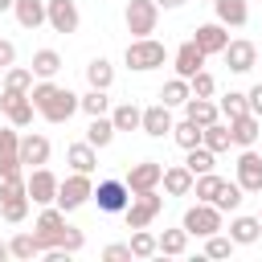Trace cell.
I'll use <instances>...</instances> for the list:
<instances>
[{
    "label": "cell",
    "mask_w": 262,
    "mask_h": 262,
    "mask_svg": "<svg viewBox=\"0 0 262 262\" xmlns=\"http://www.w3.org/2000/svg\"><path fill=\"white\" fill-rule=\"evenodd\" d=\"M213 156H217V151H209L205 143H196V147H188V160H184V164H188L192 176H201V172H213V164H217Z\"/></svg>",
    "instance_id": "d590c367"
},
{
    "label": "cell",
    "mask_w": 262,
    "mask_h": 262,
    "mask_svg": "<svg viewBox=\"0 0 262 262\" xmlns=\"http://www.w3.org/2000/svg\"><path fill=\"white\" fill-rule=\"evenodd\" d=\"M242 192H246V188H242V184H237V180H233V184H229V180H225V184H221V192H217V196H213V205H217V209H221V213H233V209H237V205H242Z\"/></svg>",
    "instance_id": "ab89813d"
},
{
    "label": "cell",
    "mask_w": 262,
    "mask_h": 262,
    "mask_svg": "<svg viewBox=\"0 0 262 262\" xmlns=\"http://www.w3.org/2000/svg\"><path fill=\"white\" fill-rule=\"evenodd\" d=\"M4 258H12V246H4V242H0V262H4Z\"/></svg>",
    "instance_id": "f5cc1de1"
},
{
    "label": "cell",
    "mask_w": 262,
    "mask_h": 262,
    "mask_svg": "<svg viewBox=\"0 0 262 262\" xmlns=\"http://www.w3.org/2000/svg\"><path fill=\"white\" fill-rule=\"evenodd\" d=\"M86 82H90L94 90H111V82H115V70H111V61H106V57H94V61L86 66Z\"/></svg>",
    "instance_id": "f1b7e54d"
},
{
    "label": "cell",
    "mask_w": 262,
    "mask_h": 262,
    "mask_svg": "<svg viewBox=\"0 0 262 262\" xmlns=\"http://www.w3.org/2000/svg\"><path fill=\"white\" fill-rule=\"evenodd\" d=\"M258 221H262V213H258Z\"/></svg>",
    "instance_id": "9f6ffc18"
},
{
    "label": "cell",
    "mask_w": 262,
    "mask_h": 262,
    "mask_svg": "<svg viewBox=\"0 0 262 262\" xmlns=\"http://www.w3.org/2000/svg\"><path fill=\"white\" fill-rule=\"evenodd\" d=\"M221 119L225 123H233V119H242V115H250V98L242 94V90H229V94H221Z\"/></svg>",
    "instance_id": "83f0119b"
},
{
    "label": "cell",
    "mask_w": 262,
    "mask_h": 262,
    "mask_svg": "<svg viewBox=\"0 0 262 262\" xmlns=\"http://www.w3.org/2000/svg\"><path fill=\"white\" fill-rule=\"evenodd\" d=\"M106 106H111V98H106V90H94L90 86V94H82V111L94 119V115H106Z\"/></svg>",
    "instance_id": "b9f144b4"
},
{
    "label": "cell",
    "mask_w": 262,
    "mask_h": 262,
    "mask_svg": "<svg viewBox=\"0 0 262 262\" xmlns=\"http://www.w3.org/2000/svg\"><path fill=\"white\" fill-rule=\"evenodd\" d=\"M213 8H217V20L221 25H246L250 20V8H246V0H213Z\"/></svg>",
    "instance_id": "484cf974"
},
{
    "label": "cell",
    "mask_w": 262,
    "mask_h": 262,
    "mask_svg": "<svg viewBox=\"0 0 262 262\" xmlns=\"http://www.w3.org/2000/svg\"><path fill=\"white\" fill-rule=\"evenodd\" d=\"M33 70H25V66H8L4 70V90H12V94H29L33 90Z\"/></svg>",
    "instance_id": "f546056e"
},
{
    "label": "cell",
    "mask_w": 262,
    "mask_h": 262,
    "mask_svg": "<svg viewBox=\"0 0 262 262\" xmlns=\"http://www.w3.org/2000/svg\"><path fill=\"white\" fill-rule=\"evenodd\" d=\"M0 94H4V86H0Z\"/></svg>",
    "instance_id": "11a10c76"
},
{
    "label": "cell",
    "mask_w": 262,
    "mask_h": 262,
    "mask_svg": "<svg viewBox=\"0 0 262 262\" xmlns=\"http://www.w3.org/2000/svg\"><path fill=\"white\" fill-rule=\"evenodd\" d=\"M127 246H131V254H135V258H151V254H160V237H156V233H147V229H135Z\"/></svg>",
    "instance_id": "74e56055"
},
{
    "label": "cell",
    "mask_w": 262,
    "mask_h": 262,
    "mask_svg": "<svg viewBox=\"0 0 262 262\" xmlns=\"http://www.w3.org/2000/svg\"><path fill=\"white\" fill-rule=\"evenodd\" d=\"M66 160H70V168H74V172H94V168H98V147H94L90 139L70 143V147H66Z\"/></svg>",
    "instance_id": "ffe728a7"
},
{
    "label": "cell",
    "mask_w": 262,
    "mask_h": 262,
    "mask_svg": "<svg viewBox=\"0 0 262 262\" xmlns=\"http://www.w3.org/2000/svg\"><path fill=\"white\" fill-rule=\"evenodd\" d=\"M221 57H225V66H229L233 74H250L254 61H258V49H254V41H229Z\"/></svg>",
    "instance_id": "4fadbf2b"
},
{
    "label": "cell",
    "mask_w": 262,
    "mask_h": 262,
    "mask_svg": "<svg viewBox=\"0 0 262 262\" xmlns=\"http://www.w3.org/2000/svg\"><path fill=\"white\" fill-rule=\"evenodd\" d=\"M12 4H16V0H0V12H8V8H12Z\"/></svg>",
    "instance_id": "db71d44e"
},
{
    "label": "cell",
    "mask_w": 262,
    "mask_h": 262,
    "mask_svg": "<svg viewBox=\"0 0 262 262\" xmlns=\"http://www.w3.org/2000/svg\"><path fill=\"white\" fill-rule=\"evenodd\" d=\"M20 164L25 168H45L49 164V139L45 135H25L20 139Z\"/></svg>",
    "instance_id": "ac0fdd59"
},
{
    "label": "cell",
    "mask_w": 262,
    "mask_h": 262,
    "mask_svg": "<svg viewBox=\"0 0 262 262\" xmlns=\"http://www.w3.org/2000/svg\"><path fill=\"white\" fill-rule=\"evenodd\" d=\"M86 246V237H82V229H74V225H66V233H61V250H70V254H78Z\"/></svg>",
    "instance_id": "bcb514c9"
},
{
    "label": "cell",
    "mask_w": 262,
    "mask_h": 262,
    "mask_svg": "<svg viewBox=\"0 0 262 262\" xmlns=\"http://www.w3.org/2000/svg\"><path fill=\"white\" fill-rule=\"evenodd\" d=\"M123 57H127V66H131V70H139V74H143V70L164 66V45H160V41H151V37H135V41L127 45V53H123Z\"/></svg>",
    "instance_id": "277c9868"
},
{
    "label": "cell",
    "mask_w": 262,
    "mask_h": 262,
    "mask_svg": "<svg viewBox=\"0 0 262 262\" xmlns=\"http://www.w3.org/2000/svg\"><path fill=\"white\" fill-rule=\"evenodd\" d=\"M33 233L45 242V250L61 246V233H66V209H49V205H45V213L37 217V229H33Z\"/></svg>",
    "instance_id": "30bf717a"
},
{
    "label": "cell",
    "mask_w": 262,
    "mask_h": 262,
    "mask_svg": "<svg viewBox=\"0 0 262 262\" xmlns=\"http://www.w3.org/2000/svg\"><path fill=\"white\" fill-rule=\"evenodd\" d=\"M156 4H160V8H180L184 0H156Z\"/></svg>",
    "instance_id": "816d5d0a"
},
{
    "label": "cell",
    "mask_w": 262,
    "mask_h": 262,
    "mask_svg": "<svg viewBox=\"0 0 262 262\" xmlns=\"http://www.w3.org/2000/svg\"><path fill=\"white\" fill-rule=\"evenodd\" d=\"M209 4H213V0H209Z\"/></svg>",
    "instance_id": "6f0895ef"
},
{
    "label": "cell",
    "mask_w": 262,
    "mask_h": 262,
    "mask_svg": "<svg viewBox=\"0 0 262 262\" xmlns=\"http://www.w3.org/2000/svg\"><path fill=\"white\" fill-rule=\"evenodd\" d=\"M201 135H205V127H201V123H192V119H184V123H176V127H172V139H176L184 151H188V147H196V143H201Z\"/></svg>",
    "instance_id": "e575fe53"
},
{
    "label": "cell",
    "mask_w": 262,
    "mask_h": 262,
    "mask_svg": "<svg viewBox=\"0 0 262 262\" xmlns=\"http://www.w3.org/2000/svg\"><path fill=\"white\" fill-rule=\"evenodd\" d=\"M184 250H188V229H184V225L160 233V254H172V258H176V254H184Z\"/></svg>",
    "instance_id": "f35d334b"
},
{
    "label": "cell",
    "mask_w": 262,
    "mask_h": 262,
    "mask_svg": "<svg viewBox=\"0 0 262 262\" xmlns=\"http://www.w3.org/2000/svg\"><path fill=\"white\" fill-rule=\"evenodd\" d=\"M188 86H192V94H196V98H213V90H217L213 74H205V70H196V74L188 78Z\"/></svg>",
    "instance_id": "7bdbcfd3"
},
{
    "label": "cell",
    "mask_w": 262,
    "mask_h": 262,
    "mask_svg": "<svg viewBox=\"0 0 262 262\" xmlns=\"http://www.w3.org/2000/svg\"><path fill=\"white\" fill-rule=\"evenodd\" d=\"M258 233H262V221H258V217H233V221H229L233 246H250V242H258Z\"/></svg>",
    "instance_id": "cb8c5ba5"
},
{
    "label": "cell",
    "mask_w": 262,
    "mask_h": 262,
    "mask_svg": "<svg viewBox=\"0 0 262 262\" xmlns=\"http://www.w3.org/2000/svg\"><path fill=\"white\" fill-rule=\"evenodd\" d=\"M184 229H188V233H196V237L217 233V229H221V209H217L213 201H196V205L184 213Z\"/></svg>",
    "instance_id": "5b68a950"
},
{
    "label": "cell",
    "mask_w": 262,
    "mask_h": 262,
    "mask_svg": "<svg viewBox=\"0 0 262 262\" xmlns=\"http://www.w3.org/2000/svg\"><path fill=\"white\" fill-rule=\"evenodd\" d=\"M8 246H12V258H20V262H33V258L45 254V242H41L37 233H16Z\"/></svg>",
    "instance_id": "d4e9b609"
},
{
    "label": "cell",
    "mask_w": 262,
    "mask_h": 262,
    "mask_svg": "<svg viewBox=\"0 0 262 262\" xmlns=\"http://www.w3.org/2000/svg\"><path fill=\"white\" fill-rule=\"evenodd\" d=\"M237 184H242L246 192H262V156H258L254 147H246V151L237 156Z\"/></svg>",
    "instance_id": "8fae6325"
},
{
    "label": "cell",
    "mask_w": 262,
    "mask_h": 262,
    "mask_svg": "<svg viewBox=\"0 0 262 262\" xmlns=\"http://www.w3.org/2000/svg\"><path fill=\"white\" fill-rule=\"evenodd\" d=\"M229 250H233V237L209 233V242H205V254H209V258H229Z\"/></svg>",
    "instance_id": "ee69618b"
},
{
    "label": "cell",
    "mask_w": 262,
    "mask_h": 262,
    "mask_svg": "<svg viewBox=\"0 0 262 262\" xmlns=\"http://www.w3.org/2000/svg\"><path fill=\"white\" fill-rule=\"evenodd\" d=\"M0 217L12 221V225L25 221V217H29V192H20V196H4V201H0Z\"/></svg>",
    "instance_id": "8d00e7d4"
},
{
    "label": "cell",
    "mask_w": 262,
    "mask_h": 262,
    "mask_svg": "<svg viewBox=\"0 0 262 262\" xmlns=\"http://www.w3.org/2000/svg\"><path fill=\"white\" fill-rule=\"evenodd\" d=\"M192 180H196V176L188 172V164H184V168L176 164V168H164V180H160V184H164L168 196H188V192H192Z\"/></svg>",
    "instance_id": "7402d4cb"
},
{
    "label": "cell",
    "mask_w": 262,
    "mask_h": 262,
    "mask_svg": "<svg viewBox=\"0 0 262 262\" xmlns=\"http://www.w3.org/2000/svg\"><path fill=\"white\" fill-rule=\"evenodd\" d=\"M0 160H20V139H16V131H0Z\"/></svg>",
    "instance_id": "f6af8a7d"
},
{
    "label": "cell",
    "mask_w": 262,
    "mask_h": 262,
    "mask_svg": "<svg viewBox=\"0 0 262 262\" xmlns=\"http://www.w3.org/2000/svg\"><path fill=\"white\" fill-rule=\"evenodd\" d=\"M102 258H106V262H127V258H135V254H131V246H119V242H115V246L102 250Z\"/></svg>",
    "instance_id": "7dc6e473"
},
{
    "label": "cell",
    "mask_w": 262,
    "mask_h": 262,
    "mask_svg": "<svg viewBox=\"0 0 262 262\" xmlns=\"http://www.w3.org/2000/svg\"><path fill=\"white\" fill-rule=\"evenodd\" d=\"M127 188L131 192H147V188H160V180H164V164H156V160H139V164H131L127 168Z\"/></svg>",
    "instance_id": "ba28073f"
},
{
    "label": "cell",
    "mask_w": 262,
    "mask_h": 262,
    "mask_svg": "<svg viewBox=\"0 0 262 262\" xmlns=\"http://www.w3.org/2000/svg\"><path fill=\"white\" fill-rule=\"evenodd\" d=\"M201 66H205V53H201V45H196V41H184V45L176 49V74H180V78H192Z\"/></svg>",
    "instance_id": "603a6c76"
},
{
    "label": "cell",
    "mask_w": 262,
    "mask_h": 262,
    "mask_svg": "<svg viewBox=\"0 0 262 262\" xmlns=\"http://www.w3.org/2000/svg\"><path fill=\"white\" fill-rule=\"evenodd\" d=\"M94 196V184H90V172H74L57 184V205L70 213V209H82L86 201Z\"/></svg>",
    "instance_id": "3957f363"
},
{
    "label": "cell",
    "mask_w": 262,
    "mask_h": 262,
    "mask_svg": "<svg viewBox=\"0 0 262 262\" xmlns=\"http://www.w3.org/2000/svg\"><path fill=\"white\" fill-rule=\"evenodd\" d=\"M25 184H29V201H33V205H49V201H57V184H61V180H57L49 168H33Z\"/></svg>",
    "instance_id": "9c48e42d"
},
{
    "label": "cell",
    "mask_w": 262,
    "mask_h": 262,
    "mask_svg": "<svg viewBox=\"0 0 262 262\" xmlns=\"http://www.w3.org/2000/svg\"><path fill=\"white\" fill-rule=\"evenodd\" d=\"M184 119H192V123H201V127H209V123H217L221 119V106L213 102V98H188L184 102Z\"/></svg>",
    "instance_id": "44dd1931"
},
{
    "label": "cell",
    "mask_w": 262,
    "mask_h": 262,
    "mask_svg": "<svg viewBox=\"0 0 262 262\" xmlns=\"http://www.w3.org/2000/svg\"><path fill=\"white\" fill-rule=\"evenodd\" d=\"M160 98H164V106H184L188 98H192V86H188V78H172V82H164V90H160Z\"/></svg>",
    "instance_id": "4316f807"
},
{
    "label": "cell",
    "mask_w": 262,
    "mask_h": 262,
    "mask_svg": "<svg viewBox=\"0 0 262 262\" xmlns=\"http://www.w3.org/2000/svg\"><path fill=\"white\" fill-rule=\"evenodd\" d=\"M86 139H90L94 147H106V143L115 139V123H111L106 115H94V119H90V127H86Z\"/></svg>",
    "instance_id": "d6a6232c"
},
{
    "label": "cell",
    "mask_w": 262,
    "mask_h": 262,
    "mask_svg": "<svg viewBox=\"0 0 262 262\" xmlns=\"http://www.w3.org/2000/svg\"><path fill=\"white\" fill-rule=\"evenodd\" d=\"M12 61H16V45L12 41H0V70H8Z\"/></svg>",
    "instance_id": "681fc988"
},
{
    "label": "cell",
    "mask_w": 262,
    "mask_h": 262,
    "mask_svg": "<svg viewBox=\"0 0 262 262\" xmlns=\"http://www.w3.org/2000/svg\"><path fill=\"white\" fill-rule=\"evenodd\" d=\"M168 111H172V106H164V102L147 106V111H143V123H139V127H143V131H147L151 139H160V135H172V127H176V123H172V115H168Z\"/></svg>",
    "instance_id": "e0dca14e"
},
{
    "label": "cell",
    "mask_w": 262,
    "mask_h": 262,
    "mask_svg": "<svg viewBox=\"0 0 262 262\" xmlns=\"http://www.w3.org/2000/svg\"><path fill=\"white\" fill-rule=\"evenodd\" d=\"M29 98H33V106H37V115H45L49 123H70V115L82 111V98H78L74 90H66V86H53L49 78L37 82V86L29 90Z\"/></svg>",
    "instance_id": "6da1fadb"
},
{
    "label": "cell",
    "mask_w": 262,
    "mask_h": 262,
    "mask_svg": "<svg viewBox=\"0 0 262 262\" xmlns=\"http://www.w3.org/2000/svg\"><path fill=\"white\" fill-rule=\"evenodd\" d=\"M123 20H127V29L135 37H151L156 33V20H160V4L156 0H131L127 12H123Z\"/></svg>",
    "instance_id": "8992f818"
},
{
    "label": "cell",
    "mask_w": 262,
    "mask_h": 262,
    "mask_svg": "<svg viewBox=\"0 0 262 262\" xmlns=\"http://www.w3.org/2000/svg\"><path fill=\"white\" fill-rule=\"evenodd\" d=\"M94 201H98L102 213H123L131 205V188H127V180H98Z\"/></svg>",
    "instance_id": "52a82bcc"
},
{
    "label": "cell",
    "mask_w": 262,
    "mask_h": 262,
    "mask_svg": "<svg viewBox=\"0 0 262 262\" xmlns=\"http://www.w3.org/2000/svg\"><path fill=\"white\" fill-rule=\"evenodd\" d=\"M221 176H213V172H201L196 180H192V192H196V201H213L217 192H221Z\"/></svg>",
    "instance_id": "60d3db41"
},
{
    "label": "cell",
    "mask_w": 262,
    "mask_h": 262,
    "mask_svg": "<svg viewBox=\"0 0 262 262\" xmlns=\"http://www.w3.org/2000/svg\"><path fill=\"white\" fill-rule=\"evenodd\" d=\"M196 45H201V53L209 57V53H225V45H229V33H225V25L221 20H213V25H196V37H192Z\"/></svg>",
    "instance_id": "5bb4252c"
},
{
    "label": "cell",
    "mask_w": 262,
    "mask_h": 262,
    "mask_svg": "<svg viewBox=\"0 0 262 262\" xmlns=\"http://www.w3.org/2000/svg\"><path fill=\"white\" fill-rule=\"evenodd\" d=\"M12 12L20 20V29H41L49 20V0H16Z\"/></svg>",
    "instance_id": "2e32d148"
},
{
    "label": "cell",
    "mask_w": 262,
    "mask_h": 262,
    "mask_svg": "<svg viewBox=\"0 0 262 262\" xmlns=\"http://www.w3.org/2000/svg\"><path fill=\"white\" fill-rule=\"evenodd\" d=\"M0 106H4V115H8L12 127H29V123H33V111H37L29 94H12V90L0 94Z\"/></svg>",
    "instance_id": "7c38bea8"
},
{
    "label": "cell",
    "mask_w": 262,
    "mask_h": 262,
    "mask_svg": "<svg viewBox=\"0 0 262 262\" xmlns=\"http://www.w3.org/2000/svg\"><path fill=\"white\" fill-rule=\"evenodd\" d=\"M57 70H61L57 49H37V53H33V74H37V78H53Z\"/></svg>",
    "instance_id": "836d02e7"
},
{
    "label": "cell",
    "mask_w": 262,
    "mask_h": 262,
    "mask_svg": "<svg viewBox=\"0 0 262 262\" xmlns=\"http://www.w3.org/2000/svg\"><path fill=\"white\" fill-rule=\"evenodd\" d=\"M160 209H164V196H160L156 188H147V192H131V205L123 209L127 229H147V225L160 217Z\"/></svg>",
    "instance_id": "7a4b0ae2"
},
{
    "label": "cell",
    "mask_w": 262,
    "mask_h": 262,
    "mask_svg": "<svg viewBox=\"0 0 262 262\" xmlns=\"http://www.w3.org/2000/svg\"><path fill=\"white\" fill-rule=\"evenodd\" d=\"M201 143H205L209 151H225V147L233 143V135H229V123H221V119H217V123H209V127H205V135H201Z\"/></svg>",
    "instance_id": "1f68e13d"
},
{
    "label": "cell",
    "mask_w": 262,
    "mask_h": 262,
    "mask_svg": "<svg viewBox=\"0 0 262 262\" xmlns=\"http://www.w3.org/2000/svg\"><path fill=\"white\" fill-rule=\"evenodd\" d=\"M246 98H250V111H254V115L262 119V82H258V86H254V90H250Z\"/></svg>",
    "instance_id": "f907efd6"
},
{
    "label": "cell",
    "mask_w": 262,
    "mask_h": 262,
    "mask_svg": "<svg viewBox=\"0 0 262 262\" xmlns=\"http://www.w3.org/2000/svg\"><path fill=\"white\" fill-rule=\"evenodd\" d=\"M111 123H115V131H135V127L143 123V111H139L135 102H123V106L111 111Z\"/></svg>",
    "instance_id": "4dcf8cb0"
},
{
    "label": "cell",
    "mask_w": 262,
    "mask_h": 262,
    "mask_svg": "<svg viewBox=\"0 0 262 262\" xmlns=\"http://www.w3.org/2000/svg\"><path fill=\"white\" fill-rule=\"evenodd\" d=\"M49 25H53V33H78V4L74 0H49Z\"/></svg>",
    "instance_id": "9a60e30c"
},
{
    "label": "cell",
    "mask_w": 262,
    "mask_h": 262,
    "mask_svg": "<svg viewBox=\"0 0 262 262\" xmlns=\"http://www.w3.org/2000/svg\"><path fill=\"white\" fill-rule=\"evenodd\" d=\"M16 176H25V164L20 160H0V180H16Z\"/></svg>",
    "instance_id": "c3c4849f"
},
{
    "label": "cell",
    "mask_w": 262,
    "mask_h": 262,
    "mask_svg": "<svg viewBox=\"0 0 262 262\" xmlns=\"http://www.w3.org/2000/svg\"><path fill=\"white\" fill-rule=\"evenodd\" d=\"M258 131H262V119H258L254 111L229 123V135H233V143H237V147H254V143H258Z\"/></svg>",
    "instance_id": "d6986e66"
}]
</instances>
